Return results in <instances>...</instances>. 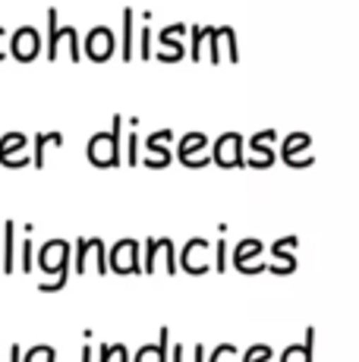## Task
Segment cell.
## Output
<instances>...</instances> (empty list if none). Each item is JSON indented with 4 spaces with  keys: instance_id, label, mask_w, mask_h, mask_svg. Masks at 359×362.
<instances>
[{
    "instance_id": "34",
    "label": "cell",
    "mask_w": 359,
    "mask_h": 362,
    "mask_svg": "<svg viewBox=\"0 0 359 362\" xmlns=\"http://www.w3.org/2000/svg\"><path fill=\"white\" fill-rule=\"evenodd\" d=\"M215 271L218 274H224L227 271V243H224V236L215 243Z\"/></svg>"
},
{
    "instance_id": "35",
    "label": "cell",
    "mask_w": 359,
    "mask_h": 362,
    "mask_svg": "<svg viewBox=\"0 0 359 362\" xmlns=\"http://www.w3.org/2000/svg\"><path fill=\"white\" fill-rule=\"evenodd\" d=\"M281 362H309V350L306 346H290Z\"/></svg>"
},
{
    "instance_id": "9",
    "label": "cell",
    "mask_w": 359,
    "mask_h": 362,
    "mask_svg": "<svg viewBox=\"0 0 359 362\" xmlns=\"http://www.w3.org/2000/svg\"><path fill=\"white\" fill-rule=\"evenodd\" d=\"M186 32V25L183 23H177V25H170V29H164L161 32V51H158V60L161 64H177V60H183V45H180V35Z\"/></svg>"
},
{
    "instance_id": "22",
    "label": "cell",
    "mask_w": 359,
    "mask_h": 362,
    "mask_svg": "<svg viewBox=\"0 0 359 362\" xmlns=\"http://www.w3.org/2000/svg\"><path fill=\"white\" fill-rule=\"evenodd\" d=\"M114 359L129 362L126 346H123V344H101V346H98V362H114Z\"/></svg>"
},
{
    "instance_id": "38",
    "label": "cell",
    "mask_w": 359,
    "mask_h": 362,
    "mask_svg": "<svg viewBox=\"0 0 359 362\" xmlns=\"http://www.w3.org/2000/svg\"><path fill=\"white\" fill-rule=\"evenodd\" d=\"M82 362H92V346H82Z\"/></svg>"
},
{
    "instance_id": "20",
    "label": "cell",
    "mask_w": 359,
    "mask_h": 362,
    "mask_svg": "<svg viewBox=\"0 0 359 362\" xmlns=\"http://www.w3.org/2000/svg\"><path fill=\"white\" fill-rule=\"evenodd\" d=\"M164 246V236H148L145 240V274H155V259Z\"/></svg>"
},
{
    "instance_id": "17",
    "label": "cell",
    "mask_w": 359,
    "mask_h": 362,
    "mask_svg": "<svg viewBox=\"0 0 359 362\" xmlns=\"http://www.w3.org/2000/svg\"><path fill=\"white\" fill-rule=\"evenodd\" d=\"M95 252V236H76V274H86L88 271V255Z\"/></svg>"
},
{
    "instance_id": "8",
    "label": "cell",
    "mask_w": 359,
    "mask_h": 362,
    "mask_svg": "<svg viewBox=\"0 0 359 362\" xmlns=\"http://www.w3.org/2000/svg\"><path fill=\"white\" fill-rule=\"evenodd\" d=\"M86 57L92 64H105V60L114 57V32L107 25H95L86 38Z\"/></svg>"
},
{
    "instance_id": "14",
    "label": "cell",
    "mask_w": 359,
    "mask_h": 362,
    "mask_svg": "<svg viewBox=\"0 0 359 362\" xmlns=\"http://www.w3.org/2000/svg\"><path fill=\"white\" fill-rule=\"evenodd\" d=\"M161 142H174V132L170 129H158V132H151L148 139H145V151H151V155H158V158H164V161H174V155H170V145H161Z\"/></svg>"
},
{
    "instance_id": "6",
    "label": "cell",
    "mask_w": 359,
    "mask_h": 362,
    "mask_svg": "<svg viewBox=\"0 0 359 362\" xmlns=\"http://www.w3.org/2000/svg\"><path fill=\"white\" fill-rule=\"evenodd\" d=\"M208 255V240H202V236H192L189 243L183 246V255H180V268L186 271V274L192 277H202L211 271V262L205 259Z\"/></svg>"
},
{
    "instance_id": "1",
    "label": "cell",
    "mask_w": 359,
    "mask_h": 362,
    "mask_svg": "<svg viewBox=\"0 0 359 362\" xmlns=\"http://www.w3.org/2000/svg\"><path fill=\"white\" fill-rule=\"evenodd\" d=\"M120 120L123 117L114 114V127L105 129V132H95V136L88 139L86 158H88L92 167H120V161H123V155H120V139H123Z\"/></svg>"
},
{
    "instance_id": "5",
    "label": "cell",
    "mask_w": 359,
    "mask_h": 362,
    "mask_svg": "<svg viewBox=\"0 0 359 362\" xmlns=\"http://www.w3.org/2000/svg\"><path fill=\"white\" fill-rule=\"evenodd\" d=\"M211 158L220 170L227 167H246V158H243V136L240 132H224L218 136V142L211 145Z\"/></svg>"
},
{
    "instance_id": "33",
    "label": "cell",
    "mask_w": 359,
    "mask_h": 362,
    "mask_svg": "<svg viewBox=\"0 0 359 362\" xmlns=\"http://www.w3.org/2000/svg\"><path fill=\"white\" fill-rule=\"evenodd\" d=\"M139 57L142 60L155 57V54H151V29H148V25H142V32H139Z\"/></svg>"
},
{
    "instance_id": "24",
    "label": "cell",
    "mask_w": 359,
    "mask_h": 362,
    "mask_svg": "<svg viewBox=\"0 0 359 362\" xmlns=\"http://www.w3.org/2000/svg\"><path fill=\"white\" fill-rule=\"evenodd\" d=\"M139 148H142L139 136H136V132H129V136H126V164H129V167H139V164H142Z\"/></svg>"
},
{
    "instance_id": "27",
    "label": "cell",
    "mask_w": 359,
    "mask_h": 362,
    "mask_svg": "<svg viewBox=\"0 0 359 362\" xmlns=\"http://www.w3.org/2000/svg\"><path fill=\"white\" fill-rule=\"evenodd\" d=\"M237 356H240V350L233 344H220V346H215V353H211L208 362H233Z\"/></svg>"
},
{
    "instance_id": "36",
    "label": "cell",
    "mask_w": 359,
    "mask_h": 362,
    "mask_svg": "<svg viewBox=\"0 0 359 362\" xmlns=\"http://www.w3.org/2000/svg\"><path fill=\"white\" fill-rule=\"evenodd\" d=\"M25 164H29V158H25V155H19V158H6V161H4V167H25Z\"/></svg>"
},
{
    "instance_id": "18",
    "label": "cell",
    "mask_w": 359,
    "mask_h": 362,
    "mask_svg": "<svg viewBox=\"0 0 359 362\" xmlns=\"http://www.w3.org/2000/svg\"><path fill=\"white\" fill-rule=\"evenodd\" d=\"M35 158H32V164L38 167V170H45V145H64V136L60 132H35Z\"/></svg>"
},
{
    "instance_id": "19",
    "label": "cell",
    "mask_w": 359,
    "mask_h": 362,
    "mask_svg": "<svg viewBox=\"0 0 359 362\" xmlns=\"http://www.w3.org/2000/svg\"><path fill=\"white\" fill-rule=\"evenodd\" d=\"M215 25H192V45H189V57L192 60H202V47L208 41V35Z\"/></svg>"
},
{
    "instance_id": "13",
    "label": "cell",
    "mask_w": 359,
    "mask_h": 362,
    "mask_svg": "<svg viewBox=\"0 0 359 362\" xmlns=\"http://www.w3.org/2000/svg\"><path fill=\"white\" fill-rule=\"evenodd\" d=\"M259 252H261V240H240L237 246H233V268L243 274L246 264H249Z\"/></svg>"
},
{
    "instance_id": "12",
    "label": "cell",
    "mask_w": 359,
    "mask_h": 362,
    "mask_svg": "<svg viewBox=\"0 0 359 362\" xmlns=\"http://www.w3.org/2000/svg\"><path fill=\"white\" fill-rule=\"evenodd\" d=\"M66 38V25L57 23V10H47V60H57V47Z\"/></svg>"
},
{
    "instance_id": "15",
    "label": "cell",
    "mask_w": 359,
    "mask_h": 362,
    "mask_svg": "<svg viewBox=\"0 0 359 362\" xmlns=\"http://www.w3.org/2000/svg\"><path fill=\"white\" fill-rule=\"evenodd\" d=\"M25 148H29V139H25L23 132H4V136H0V164Z\"/></svg>"
},
{
    "instance_id": "37",
    "label": "cell",
    "mask_w": 359,
    "mask_h": 362,
    "mask_svg": "<svg viewBox=\"0 0 359 362\" xmlns=\"http://www.w3.org/2000/svg\"><path fill=\"white\" fill-rule=\"evenodd\" d=\"M10 362H23V353H19V344L10 346Z\"/></svg>"
},
{
    "instance_id": "7",
    "label": "cell",
    "mask_w": 359,
    "mask_h": 362,
    "mask_svg": "<svg viewBox=\"0 0 359 362\" xmlns=\"http://www.w3.org/2000/svg\"><path fill=\"white\" fill-rule=\"evenodd\" d=\"M41 51V35L32 29V25H23V29H16L10 35V57L19 60V64H29V60H35Z\"/></svg>"
},
{
    "instance_id": "30",
    "label": "cell",
    "mask_w": 359,
    "mask_h": 362,
    "mask_svg": "<svg viewBox=\"0 0 359 362\" xmlns=\"http://www.w3.org/2000/svg\"><path fill=\"white\" fill-rule=\"evenodd\" d=\"M183 353H186V346L177 344V346H174V362H186ZM192 362H205V346H202V344L192 346Z\"/></svg>"
},
{
    "instance_id": "16",
    "label": "cell",
    "mask_w": 359,
    "mask_h": 362,
    "mask_svg": "<svg viewBox=\"0 0 359 362\" xmlns=\"http://www.w3.org/2000/svg\"><path fill=\"white\" fill-rule=\"evenodd\" d=\"M123 45H120V57L123 60H133L136 51H133V23H136V13L133 6H123Z\"/></svg>"
},
{
    "instance_id": "31",
    "label": "cell",
    "mask_w": 359,
    "mask_h": 362,
    "mask_svg": "<svg viewBox=\"0 0 359 362\" xmlns=\"http://www.w3.org/2000/svg\"><path fill=\"white\" fill-rule=\"evenodd\" d=\"M306 145H309V136H302V132H300V136H287V142H284V158L290 161V158H293V151H296V148H306Z\"/></svg>"
},
{
    "instance_id": "3",
    "label": "cell",
    "mask_w": 359,
    "mask_h": 362,
    "mask_svg": "<svg viewBox=\"0 0 359 362\" xmlns=\"http://www.w3.org/2000/svg\"><path fill=\"white\" fill-rule=\"evenodd\" d=\"M35 264L51 277L66 274V271H70V243L66 240H47L45 246H38Z\"/></svg>"
},
{
    "instance_id": "40",
    "label": "cell",
    "mask_w": 359,
    "mask_h": 362,
    "mask_svg": "<svg viewBox=\"0 0 359 362\" xmlns=\"http://www.w3.org/2000/svg\"><path fill=\"white\" fill-rule=\"evenodd\" d=\"M0 274H4V264H0Z\"/></svg>"
},
{
    "instance_id": "10",
    "label": "cell",
    "mask_w": 359,
    "mask_h": 362,
    "mask_svg": "<svg viewBox=\"0 0 359 362\" xmlns=\"http://www.w3.org/2000/svg\"><path fill=\"white\" fill-rule=\"evenodd\" d=\"M167 353H170V328H161L158 331V344L139 346L133 362H167Z\"/></svg>"
},
{
    "instance_id": "21",
    "label": "cell",
    "mask_w": 359,
    "mask_h": 362,
    "mask_svg": "<svg viewBox=\"0 0 359 362\" xmlns=\"http://www.w3.org/2000/svg\"><path fill=\"white\" fill-rule=\"evenodd\" d=\"M23 362H57V350L47 344H38V346H32V350L23 353Z\"/></svg>"
},
{
    "instance_id": "39",
    "label": "cell",
    "mask_w": 359,
    "mask_h": 362,
    "mask_svg": "<svg viewBox=\"0 0 359 362\" xmlns=\"http://www.w3.org/2000/svg\"><path fill=\"white\" fill-rule=\"evenodd\" d=\"M0 38H6V29H4V25H0ZM6 54H10V51H0V60H4Z\"/></svg>"
},
{
    "instance_id": "26",
    "label": "cell",
    "mask_w": 359,
    "mask_h": 362,
    "mask_svg": "<svg viewBox=\"0 0 359 362\" xmlns=\"http://www.w3.org/2000/svg\"><path fill=\"white\" fill-rule=\"evenodd\" d=\"M164 271H167L170 277L177 274V249H174V240H170V236H164Z\"/></svg>"
},
{
    "instance_id": "28",
    "label": "cell",
    "mask_w": 359,
    "mask_h": 362,
    "mask_svg": "<svg viewBox=\"0 0 359 362\" xmlns=\"http://www.w3.org/2000/svg\"><path fill=\"white\" fill-rule=\"evenodd\" d=\"M220 29L215 25V29H211V35H208V41H205V45H208V60L211 64H220Z\"/></svg>"
},
{
    "instance_id": "32",
    "label": "cell",
    "mask_w": 359,
    "mask_h": 362,
    "mask_svg": "<svg viewBox=\"0 0 359 362\" xmlns=\"http://www.w3.org/2000/svg\"><path fill=\"white\" fill-rule=\"evenodd\" d=\"M66 277H70V271H66V274L51 277V281H41V284H38V290H41V293H57V290H64Z\"/></svg>"
},
{
    "instance_id": "23",
    "label": "cell",
    "mask_w": 359,
    "mask_h": 362,
    "mask_svg": "<svg viewBox=\"0 0 359 362\" xmlns=\"http://www.w3.org/2000/svg\"><path fill=\"white\" fill-rule=\"evenodd\" d=\"M220 38H224V47H227V60L230 64H240V47H237V32L230 25H220Z\"/></svg>"
},
{
    "instance_id": "29",
    "label": "cell",
    "mask_w": 359,
    "mask_h": 362,
    "mask_svg": "<svg viewBox=\"0 0 359 362\" xmlns=\"http://www.w3.org/2000/svg\"><path fill=\"white\" fill-rule=\"evenodd\" d=\"M268 359H271V346H265V344L249 346L246 356H243V362H268Z\"/></svg>"
},
{
    "instance_id": "2",
    "label": "cell",
    "mask_w": 359,
    "mask_h": 362,
    "mask_svg": "<svg viewBox=\"0 0 359 362\" xmlns=\"http://www.w3.org/2000/svg\"><path fill=\"white\" fill-rule=\"evenodd\" d=\"M107 259H110V274H145L139 262V240H133V236L117 240L110 246Z\"/></svg>"
},
{
    "instance_id": "25",
    "label": "cell",
    "mask_w": 359,
    "mask_h": 362,
    "mask_svg": "<svg viewBox=\"0 0 359 362\" xmlns=\"http://www.w3.org/2000/svg\"><path fill=\"white\" fill-rule=\"evenodd\" d=\"M19 255H23V262H19V271H23V274H29L32 264H35V243L25 240L23 246H19Z\"/></svg>"
},
{
    "instance_id": "4",
    "label": "cell",
    "mask_w": 359,
    "mask_h": 362,
    "mask_svg": "<svg viewBox=\"0 0 359 362\" xmlns=\"http://www.w3.org/2000/svg\"><path fill=\"white\" fill-rule=\"evenodd\" d=\"M205 148H211L208 145V136L205 132H186L183 139H180V145H177V158H180V164H186L189 170H196V167H208L215 158L211 155H202Z\"/></svg>"
},
{
    "instance_id": "11",
    "label": "cell",
    "mask_w": 359,
    "mask_h": 362,
    "mask_svg": "<svg viewBox=\"0 0 359 362\" xmlns=\"http://www.w3.org/2000/svg\"><path fill=\"white\" fill-rule=\"evenodd\" d=\"M4 274L16 271V221H6L4 224Z\"/></svg>"
}]
</instances>
